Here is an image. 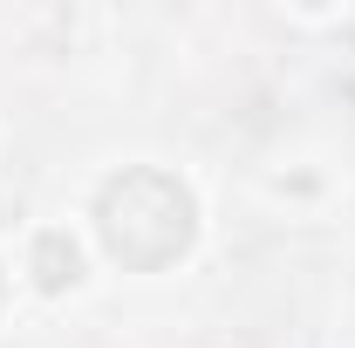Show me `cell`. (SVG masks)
Masks as SVG:
<instances>
[{"mask_svg":"<svg viewBox=\"0 0 355 348\" xmlns=\"http://www.w3.org/2000/svg\"><path fill=\"white\" fill-rule=\"evenodd\" d=\"M42 287H62V280H76V246H62V239H42Z\"/></svg>","mask_w":355,"mask_h":348,"instance_id":"obj_1","label":"cell"}]
</instances>
